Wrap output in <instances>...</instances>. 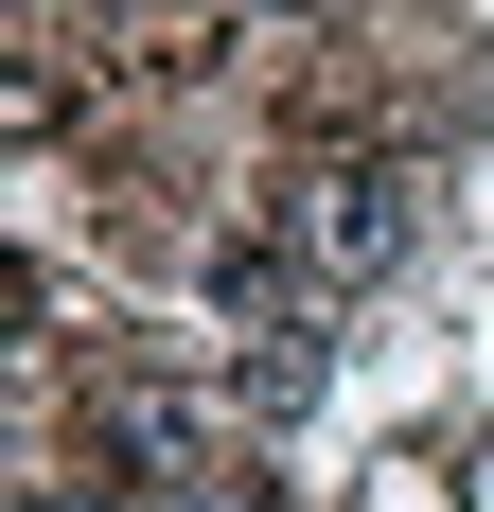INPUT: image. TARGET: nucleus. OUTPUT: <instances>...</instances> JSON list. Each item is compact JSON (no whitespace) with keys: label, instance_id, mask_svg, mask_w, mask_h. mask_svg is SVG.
<instances>
[{"label":"nucleus","instance_id":"nucleus-1","mask_svg":"<svg viewBox=\"0 0 494 512\" xmlns=\"http://www.w3.org/2000/svg\"><path fill=\"white\" fill-rule=\"evenodd\" d=\"M265 230H283V248L318 265V283H389L424 212H406V159H371V142H336V159H300L283 195H265Z\"/></svg>","mask_w":494,"mask_h":512},{"label":"nucleus","instance_id":"nucleus-2","mask_svg":"<svg viewBox=\"0 0 494 512\" xmlns=\"http://www.w3.org/2000/svg\"><path fill=\"white\" fill-rule=\"evenodd\" d=\"M459 512H494V442H477V460H459Z\"/></svg>","mask_w":494,"mask_h":512},{"label":"nucleus","instance_id":"nucleus-3","mask_svg":"<svg viewBox=\"0 0 494 512\" xmlns=\"http://www.w3.org/2000/svg\"><path fill=\"white\" fill-rule=\"evenodd\" d=\"M247 18H283V0H247Z\"/></svg>","mask_w":494,"mask_h":512}]
</instances>
